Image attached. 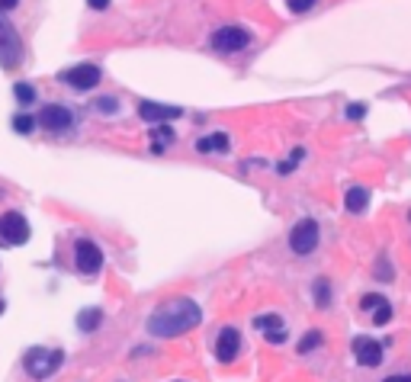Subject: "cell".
<instances>
[{"label": "cell", "instance_id": "obj_1", "mask_svg": "<svg viewBox=\"0 0 411 382\" xmlns=\"http://www.w3.org/2000/svg\"><path fill=\"white\" fill-rule=\"evenodd\" d=\"M199 318H203V312H199L193 299H170V302L154 308V315L148 318V334L177 337L183 331H190V328H197Z\"/></svg>", "mask_w": 411, "mask_h": 382}, {"label": "cell", "instance_id": "obj_2", "mask_svg": "<svg viewBox=\"0 0 411 382\" xmlns=\"http://www.w3.org/2000/svg\"><path fill=\"white\" fill-rule=\"evenodd\" d=\"M19 61H23V39L0 13V68L13 71V68H19Z\"/></svg>", "mask_w": 411, "mask_h": 382}, {"label": "cell", "instance_id": "obj_3", "mask_svg": "<svg viewBox=\"0 0 411 382\" xmlns=\"http://www.w3.org/2000/svg\"><path fill=\"white\" fill-rule=\"evenodd\" d=\"M61 360H65V354L61 350H29L26 356H23V366H26V373L32 376V379H46V376H52L61 366Z\"/></svg>", "mask_w": 411, "mask_h": 382}, {"label": "cell", "instance_id": "obj_4", "mask_svg": "<svg viewBox=\"0 0 411 382\" xmlns=\"http://www.w3.org/2000/svg\"><path fill=\"white\" fill-rule=\"evenodd\" d=\"M248 42H251V32L241 29V26H222L219 32H212V39H209V46H212L215 52H225V55L241 52Z\"/></svg>", "mask_w": 411, "mask_h": 382}, {"label": "cell", "instance_id": "obj_5", "mask_svg": "<svg viewBox=\"0 0 411 382\" xmlns=\"http://www.w3.org/2000/svg\"><path fill=\"white\" fill-rule=\"evenodd\" d=\"M290 248L292 254H312L318 248V222L315 219H302L292 225L290 232Z\"/></svg>", "mask_w": 411, "mask_h": 382}, {"label": "cell", "instance_id": "obj_6", "mask_svg": "<svg viewBox=\"0 0 411 382\" xmlns=\"http://www.w3.org/2000/svg\"><path fill=\"white\" fill-rule=\"evenodd\" d=\"M100 77H103V71L97 65H90V61L61 71V81H65L68 87H74V90H90V87L100 84Z\"/></svg>", "mask_w": 411, "mask_h": 382}, {"label": "cell", "instance_id": "obj_7", "mask_svg": "<svg viewBox=\"0 0 411 382\" xmlns=\"http://www.w3.org/2000/svg\"><path fill=\"white\" fill-rule=\"evenodd\" d=\"M71 122H74V116L61 103H48V106L39 110V125L48 132H65V129H71Z\"/></svg>", "mask_w": 411, "mask_h": 382}, {"label": "cell", "instance_id": "obj_8", "mask_svg": "<svg viewBox=\"0 0 411 382\" xmlns=\"http://www.w3.org/2000/svg\"><path fill=\"white\" fill-rule=\"evenodd\" d=\"M74 263H77V270L81 273H100L103 251L90 241V238H81V241L74 244Z\"/></svg>", "mask_w": 411, "mask_h": 382}, {"label": "cell", "instance_id": "obj_9", "mask_svg": "<svg viewBox=\"0 0 411 382\" xmlns=\"http://www.w3.org/2000/svg\"><path fill=\"white\" fill-rule=\"evenodd\" d=\"M0 234L7 244H26L29 241V222L19 212H3L0 215Z\"/></svg>", "mask_w": 411, "mask_h": 382}, {"label": "cell", "instance_id": "obj_10", "mask_svg": "<svg viewBox=\"0 0 411 382\" xmlns=\"http://www.w3.org/2000/svg\"><path fill=\"white\" fill-rule=\"evenodd\" d=\"M238 347H241V334H238L234 328H222V331H219V341H215V356H219L222 363H232L234 356H238Z\"/></svg>", "mask_w": 411, "mask_h": 382}, {"label": "cell", "instance_id": "obj_11", "mask_svg": "<svg viewBox=\"0 0 411 382\" xmlns=\"http://www.w3.org/2000/svg\"><path fill=\"white\" fill-rule=\"evenodd\" d=\"M354 356L363 366H379L383 363V344L373 337H357L354 341Z\"/></svg>", "mask_w": 411, "mask_h": 382}, {"label": "cell", "instance_id": "obj_12", "mask_svg": "<svg viewBox=\"0 0 411 382\" xmlns=\"http://www.w3.org/2000/svg\"><path fill=\"white\" fill-rule=\"evenodd\" d=\"M139 116L145 122H168V119H177L180 116V106H164V103L141 100L139 103Z\"/></svg>", "mask_w": 411, "mask_h": 382}, {"label": "cell", "instance_id": "obj_13", "mask_svg": "<svg viewBox=\"0 0 411 382\" xmlns=\"http://www.w3.org/2000/svg\"><path fill=\"white\" fill-rule=\"evenodd\" d=\"M366 203H370V193H366L363 187H350L344 196V205L350 209V212H363Z\"/></svg>", "mask_w": 411, "mask_h": 382}, {"label": "cell", "instance_id": "obj_14", "mask_svg": "<svg viewBox=\"0 0 411 382\" xmlns=\"http://www.w3.org/2000/svg\"><path fill=\"white\" fill-rule=\"evenodd\" d=\"M203 154H209V151H225L228 148V139H225L222 132H215V135H206V139H199V145H197Z\"/></svg>", "mask_w": 411, "mask_h": 382}, {"label": "cell", "instance_id": "obj_15", "mask_svg": "<svg viewBox=\"0 0 411 382\" xmlns=\"http://www.w3.org/2000/svg\"><path fill=\"white\" fill-rule=\"evenodd\" d=\"M100 308H90V312H81V315H77V328H81V331H94L97 325H100Z\"/></svg>", "mask_w": 411, "mask_h": 382}, {"label": "cell", "instance_id": "obj_16", "mask_svg": "<svg viewBox=\"0 0 411 382\" xmlns=\"http://www.w3.org/2000/svg\"><path fill=\"white\" fill-rule=\"evenodd\" d=\"M318 344H321V331H308V334L299 341V354H308V350H315Z\"/></svg>", "mask_w": 411, "mask_h": 382}, {"label": "cell", "instance_id": "obj_17", "mask_svg": "<svg viewBox=\"0 0 411 382\" xmlns=\"http://www.w3.org/2000/svg\"><path fill=\"white\" fill-rule=\"evenodd\" d=\"M13 94H17V100L23 103V106H29V103H36V90L29 84H17L13 87Z\"/></svg>", "mask_w": 411, "mask_h": 382}, {"label": "cell", "instance_id": "obj_18", "mask_svg": "<svg viewBox=\"0 0 411 382\" xmlns=\"http://www.w3.org/2000/svg\"><path fill=\"white\" fill-rule=\"evenodd\" d=\"M389 318H392V305H389V302H383L379 308H373V321H376V325H389Z\"/></svg>", "mask_w": 411, "mask_h": 382}, {"label": "cell", "instance_id": "obj_19", "mask_svg": "<svg viewBox=\"0 0 411 382\" xmlns=\"http://www.w3.org/2000/svg\"><path fill=\"white\" fill-rule=\"evenodd\" d=\"M32 125H36V119H32V116H17V119H13V129H17L19 135H29V132H32Z\"/></svg>", "mask_w": 411, "mask_h": 382}, {"label": "cell", "instance_id": "obj_20", "mask_svg": "<svg viewBox=\"0 0 411 382\" xmlns=\"http://www.w3.org/2000/svg\"><path fill=\"white\" fill-rule=\"evenodd\" d=\"M254 325H257V328H263V331L270 334V331H277V328H280V318H277V315H261V318H257V321H254Z\"/></svg>", "mask_w": 411, "mask_h": 382}, {"label": "cell", "instance_id": "obj_21", "mask_svg": "<svg viewBox=\"0 0 411 382\" xmlns=\"http://www.w3.org/2000/svg\"><path fill=\"white\" fill-rule=\"evenodd\" d=\"M328 299H331V292H328V283H325V280H318V283H315V302H318L321 308H325V305H328Z\"/></svg>", "mask_w": 411, "mask_h": 382}, {"label": "cell", "instance_id": "obj_22", "mask_svg": "<svg viewBox=\"0 0 411 382\" xmlns=\"http://www.w3.org/2000/svg\"><path fill=\"white\" fill-rule=\"evenodd\" d=\"M383 302H385L383 296H376V292H370V296H363V299H360V308H366V312H373V308H379V305H383Z\"/></svg>", "mask_w": 411, "mask_h": 382}, {"label": "cell", "instance_id": "obj_23", "mask_svg": "<svg viewBox=\"0 0 411 382\" xmlns=\"http://www.w3.org/2000/svg\"><path fill=\"white\" fill-rule=\"evenodd\" d=\"M97 110H100V112H116V110H119V100H112V97H100V100H97Z\"/></svg>", "mask_w": 411, "mask_h": 382}, {"label": "cell", "instance_id": "obj_24", "mask_svg": "<svg viewBox=\"0 0 411 382\" xmlns=\"http://www.w3.org/2000/svg\"><path fill=\"white\" fill-rule=\"evenodd\" d=\"M286 3H290L292 13H305V10L315 7V0H286Z\"/></svg>", "mask_w": 411, "mask_h": 382}, {"label": "cell", "instance_id": "obj_25", "mask_svg": "<svg viewBox=\"0 0 411 382\" xmlns=\"http://www.w3.org/2000/svg\"><path fill=\"white\" fill-rule=\"evenodd\" d=\"M366 116V106L363 103H354V106H347V119H363Z\"/></svg>", "mask_w": 411, "mask_h": 382}, {"label": "cell", "instance_id": "obj_26", "mask_svg": "<svg viewBox=\"0 0 411 382\" xmlns=\"http://www.w3.org/2000/svg\"><path fill=\"white\" fill-rule=\"evenodd\" d=\"M383 382H411V376L408 373H395V376H385Z\"/></svg>", "mask_w": 411, "mask_h": 382}, {"label": "cell", "instance_id": "obj_27", "mask_svg": "<svg viewBox=\"0 0 411 382\" xmlns=\"http://www.w3.org/2000/svg\"><path fill=\"white\" fill-rule=\"evenodd\" d=\"M19 0H0V13H7V10H13Z\"/></svg>", "mask_w": 411, "mask_h": 382}, {"label": "cell", "instance_id": "obj_28", "mask_svg": "<svg viewBox=\"0 0 411 382\" xmlns=\"http://www.w3.org/2000/svg\"><path fill=\"white\" fill-rule=\"evenodd\" d=\"M87 3H90L94 10H106V7H110V0H87Z\"/></svg>", "mask_w": 411, "mask_h": 382}, {"label": "cell", "instance_id": "obj_29", "mask_svg": "<svg viewBox=\"0 0 411 382\" xmlns=\"http://www.w3.org/2000/svg\"><path fill=\"white\" fill-rule=\"evenodd\" d=\"M0 315H3V302H0Z\"/></svg>", "mask_w": 411, "mask_h": 382}, {"label": "cell", "instance_id": "obj_30", "mask_svg": "<svg viewBox=\"0 0 411 382\" xmlns=\"http://www.w3.org/2000/svg\"><path fill=\"white\" fill-rule=\"evenodd\" d=\"M408 219H411V212H408Z\"/></svg>", "mask_w": 411, "mask_h": 382}]
</instances>
